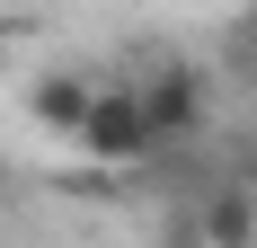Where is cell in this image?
Here are the masks:
<instances>
[{"mask_svg":"<svg viewBox=\"0 0 257 248\" xmlns=\"http://www.w3.org/2000/svg\"><path fill=\"white\" fill-rule=\"evenodd\" d=\"M80 151L106 160V169H142V160L160 151L151 115H142V89H98V106H89V124H80Z\"/></svg>","mask_w":257,"mask_h":248,"instance_id":"obj_1","label":"cell"},{"mask_svg":"<svg viewBox=\"0 0 257 248\" xmlns=\"http://www.w3.org/2000/svg\"><path fill=\"white\" fill-rule=\"evenodd\" d=\"M133 89H142V115H151L160 151L186 142V133H204V71H195V62H160V71L133 80Z\"/></svg>","mask_w":257,"mask_h":248,"instance_id":"obj_2","label":"cell"},{"mask_svg":"<svg viewBox=\"0 0 257 248\" xmlns=\"http://www.w3.org/2000/svg\"><path fill=\"white\" fill-rule=\"evenodd\" d=\"M0 195H9V169H0Z\"/></svg>","mask_w":257,"mask_h":248,"instance_id":"obj_6","label":"cell"},{"mask_svg":"<svg viewBox=\"0 0 257 248\" xmlns=\"http://www.w3.org/2000/svg\"><path fill=\"white\" fill-rule=\"evenodd\" d=\"M178 248H257V195L239 186V177H222L213 195H195V204H186Z\"/></svg>","mask_w":257,"mask_h":248,"instance_id":"obj_3","label":"cell"},{"mask_svg":"<svg viewBox=\"0 0 257 248\" xmlns=\"http://www.w3.org/2000/svg\"><path fill=\"white\" fill-rule=\"evenodd\" d=\"M239 186L257 195V133H248V151H239Z\"/></svg>","mask_w":257,"mask_h":248,"instance_id":"obj_5","label":"cell"},{"mask_svg":"<svg viewBox=\"0 0 257 248\" xmlns=\"http://www.w3.org/2000/svg\"><path fill=\"white\" fill-rule=\"evenodd\" d=\"M89 106H98V89H89L80 71H45L36 89H27V115L45 124V133H71V142H80V124H89Z\"/></svg>","mask_w":257,"mask_h":248,"instance_id":"obj_4","label":"cell"}]
</instances>
